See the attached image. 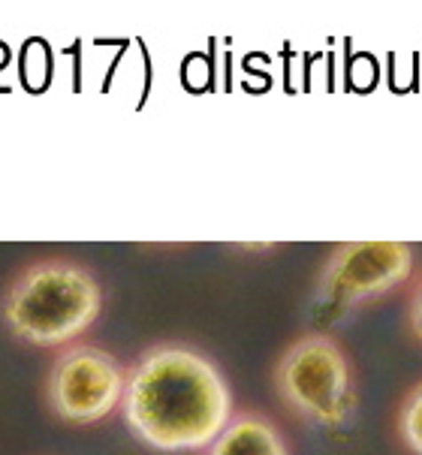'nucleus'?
Segmentation results:
<instances>
[{"instance_id": "nucleus-1", "label": "nucleus", "mask_w": 422, "mask_h": 455, "mask_svg": "<svg viewBox=\"0 0 422 455\" xmlns=\"http://www.w3.org/2000/svg\"><path fill=\"white\" fill-rule=\"evenodd\" d=\"M233 413L227 374L196 347L155 344L127 368L121 416L130 435L148 450L203 452Z\"/></svg>"}, {"instance_id": "nucleus-2", "label": "nucleus", "mask_w": 422, "mask_h": 455, "mask_svg": "<svg viewBox=\"0 0 422 455\" xmlns=\"http://www.w3.org/2000/svg\"><path fill=\"white\" fill-rule=\"evenodd\" d=\"M103 314V287L88 266L64 257L34 259L6 283L0 320L15 341L40 350L76 344Z\"/></svg>"}, {"instance_id": "nucleus-3", "label": "nucleus", "mask_w": 422, "mask_h": 455, "mask_svg": "<svg viewBox=\"0 0 422 455\" xmlns=\"http://www.w3.org/2000/svg\"><path fill=\"white\" fill-rule=\"evenodd\" d=\"M275 395L290 413L317 428H344L359 404L356 371L341 344L323 331L299 335L272 371Z\"/></svg>"}, {"instance_id": "nucleus-4", "label": "nucleus", "mask_w": 422, "mask_h": 455, "mask_svg": "<svg viewBox=\"0 0 422 455\" xmlns=\"http://www.w3.org/2000/svg\"><path fill=\"white\" fill-rule=\"evenodd\" d=\"M127 368L115 353L94 344H70L58 350L45 371L43 398L52 416L76 428L109 419L121 407Z\"/></svg>"}, {"instance_id": "nucleus-5", "label": "nucleus", "mask_w": 422, "mask_h": 455, "mask_svg": "<svg viewBox=\"0 0 422 455\" xmlns=\"http://www.w3.org/2000/svg\"><path fill=\"white\" fill-rule=\"evenodd\" d=\"M413 248L404 242H347L323 259L314 283V302L323 314L353 307L395 292L413 275Z\"/></svg>"}, {"instance_id": "nucleus-6", "label": "nucleus", "mask_w": 422, "mask_h": 455, "mask_svg": "<svg viewBox=\"0 0 422 455\" xmlns=\"http://www.w3.org/2000/svg\"><path fill=\"white\" fill-rule=\"evenodd\" d=\"M203 455H290L287 437L259 411H239Z\"/></svg>"}, {"instance_id": "nucleus-7", "label": "nucleus", "mask_w": 422, "mask_h": 455, "mask_svg": "<svg viewBox=\"0 0 422 455\" xmlns=\"http://www.w3.org/2000/svg\"><path fill=\"white\" fill-rule=\"evenodd\" d=\"M395 435L410 455H422V380L413 383L398 404Z\"/></svg>"}, {"instance_id": "nucleus-8", "label": "nucleus", "mask_w": 422, "mask_h": 455, "mask_svg": "<svg viewBox=\"0 0 422 455\" xmlns=\"http://www.w3.org/2000/svg\"><path fill=\"white\" fill-rule=\"evenodd\" d=\"M408 323H410V331L413 338L422 344V277L417 281V287L410 290V299H408Z\"/></svg>"}]
</instances>
